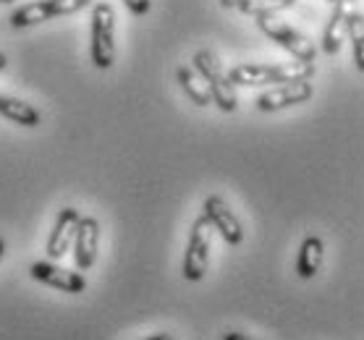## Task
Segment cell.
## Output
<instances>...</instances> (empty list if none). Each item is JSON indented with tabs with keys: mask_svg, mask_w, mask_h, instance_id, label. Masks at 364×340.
Segmentation results:
<instances>
[{
	"mask_svg": "<svg viewBox=\"0 0 364 340\" xmlns=\"http://www.w3.org/2000/svg\"><path fill=\"white\" fill-rule=\"evenodd\" d=\"M0 3H3V6H11V3H16V0H0Z\"/></svg>",
	"mask_w": 364,
	"mask_h": 340,
	"instance_id": "obj_23",
	"label": "cell"
},
{
	"mask_svg": "<svg viewBox=\"0 0 364 340\" xmlns=\"http://www.w3.org/2000/svg\"><path fill=\"white\" fill-rule=\"evenodd\" d=\"M90 3L92 0H32V3L18 6V9L11 13V26H14V29L37 26V24H42V21H50V18L76 13V11L87 9Z\"/></svg>",
	"mask_w": 364,
	"mask_h": 340,
	"instance_id": "obj_6",
	"label": "cell"
},
{
	"mask_svg": "<svg viewBox=\"0 0 364 340\" xmlns=\"http://www.w3.org/2000/svg\"><path fill=\"white\" fill-rule=\"evenodd\" d=\"M323 259H325L323 238H320V236H306V238L301 241V249H299V257H296V275L301 280H312V278L320 273Z\"/></svg>",
	"mask_w": 364,
	"mask_h": 340,
	"instance_id": "obj_13",
	"label": "cell"
},
{
	"mask_svg": "<svg viewBox=\"0 0 364 340\" xmlns=\"http://www.w3.org/2000/svg\"><path fill=\"white\" fill-rule=\"evenodd\" d=\"M29 275L42 285H50V288L63 290V293H84L87 290V278L82 273L63 270V267L53 265V262H34Z\"/></svg>",
	"mask_w": 364,
	"mask_h": 340,
	"instance_id": "obj_9",
	"label": "cell"
},
{
	"mask_svg": "<svg viewBox=\"0 0 364 340\" xmlns=\"http://www.w3.org/2000/svg\"><path fill=\"white\" fill-rule=\"evenodd\" d=\"M315 76V63H306V60H296L294 63H239L231 68L233 87H262V84H289V82H304Z\"/></svg>",
	"mask_w": 364,
	"mask_h": 340,
	"instance_id": "obj_1",
	"label": "cell"
},
{
	"mask_svg": "<svg viewBox=\"0 0 364 340\" xmlns=\"http://www.w3.org/2000/svg\"><path fill=\"white\" fill-rule=\"evenodd\" d=\"M176 76H178V84H181V89L186 92V97H189L197 108H207V105L213 102L210 87H207V82L202 79V74H199L194 66H178Z\"/></svg>",
	"mask_w": 364,
	"mask_h": 340,
	"instance_id": "obj_15",
	"label": "cell"
},
{
	"mask_svg": "<svg viewBox=\"0 0 364 340\" xmlns=\"http://www.w3.org/2000/svg\"><path fill=\"white\" fill-rule=\"evenodd\" d=\"M144 340H176L171 332H155V335H149V338H144Z\"/></svg>",
	"mask_w": 364,
	"mask_h": 340,
	"instance_id": "obj_19",
	"label": "cell"
},
{
	"mask_svg": "<svg viewBox=\"0 0 364 340\" xmlns=\"http://www.w3.org/2000/svg\"><path fill=\"white\" fill-rule=\"evenodd\" d=\"M3 254H6V241L0 238V259H3Z\"/></svg>",
	"mask_w": 364,
	"mask_h": 340,
	"instance_id": "obj_22",
	"label": "cell"
},
{
	"mask_svg": "<svg viewBox=\"0 0 364 340\" xmlns=\"http://www.w3.org/2000/svg\"><path fill=\"white\" fill-rule=\"evenodd\" d=\"M202 209H205V217L210 220V225L223 236V241L228 246H239L241 241H244V225H241L239 217L233 215V209L225 204L223 197L210 194Z\"/></svg>",
	"mask_w": 364,
	"mask_h": 340,
	"instance_id": "obj_8",
	"label": "cell"
},
{
	"mask_svg": "<svg viewBox=\"0 0 364 340\" xmlns=\"http://www.w3.org/2000/svg\"><path fill=\"white\" fill-rule=\"evenodd\" d=\"M97 249H100V223L95 217H82L74 236V259L79 273H87L95 265Z\"/></svg>",
	"mask_w": 364,
	"mask_h": 340,
	"instance_id": "obj_10",
	"label": "cell"
},
{
	"mask_svg": "<svg viewBox=\"0 0 364 340\" xmlns=\"http://www.w3.org/2000/svg\"><path fill=\"white\" fill-rule=\"evenodd\" d=\"M194 68H197L202 79L210 87V94H213V102L223 113H236L239 108V94H236V87L231 84L228 74H225L223 63L213 50H199L194 55Z\"/></svg>",
	"mask_w": 364,
	"mask_h": 340,
	"instance_id": "obj_3",
	"label": "cell"
},
{
	"mask_svg": "<svg viewBox=\"0 0 364 340\" xmlns=\"http://www.w3.org/2000/svg\"><path fill=\"white\" fill-rule=\"evenodd\" d=\"M210 249H213V225L205 215H199L191 223L189 243L183 254V278L189 283H199L205 278L207 265H210Z\"/></svg>",
	"mask_w": 364,
	"mask_h": 340,
	"instance_id": "obj_4",
	"label": "cell"
},
{
	"mask_svg": "<svg viewBox=\"0 0 364 340\" xmlns=\"http://www.w3.org/2000/svg\"><path fill=\"white\" fill-rule=\"evenodd\" d=\"M124 3L134 16H147L149 11H152V0H124Z\"/></svg>",
	"mask_w": 364,
	"mask_h": 340,
	"instance_id": "obj_18",
	"label": "cell"
},
{
	"mask_svg": "<svg viewBox=\"0 0 364 340\" xmlns=\"http://www.w3.org/2000/svg\"><path fill=\"white\" fill-rule=\"evenodd\" d=\"M223 6H233L239 9L241 13H249V16H275L278 11L291 9L296 0H220Z\"/></svg>",
	"mask_w": 364,
	"mask_h": 340,
	"instance_id": "obj_16",
	"label": "cell"
},
{
	"mask_svg": "<svg viewBox=\"0 0 364 340\" xmlns=\"http://www.w3.org/2000/svg\"><path fill=\"white\" fill-rule=\"evenodd\" d=\"M90 55L100 71H108L116 63V9L110 3H97L92 9Z\"/></svg>",
	"mask_w": 364,
	"mask_h": 340,
	"instance_id": "obj_2",
	"label": "cell"
},
{
	"mask_svg": "<svg viewBox=\"0 0 364 340\" xmlns=\"http://www.w3.org/2000/svg\"><path fill=\"white\" fill-rule=\"evenodd\" d=\"M223 340H252L249 335H241V332H225Z\"/></svg>",
	"mask_w": 364,
	"mask_h": 340,
	"instance_id": "obj_20",
	"label": "cell"
},
{
	"mask_svg": "<svg viewBox=\"0 0 364 340\" xmlns=\"http://www.w3.org/2000/svg\"><path fill=\"white\" fill-rule=\"evenodd\" d=\"M0 116L14 121L16 126H24V128H37L42 124V113L34 105L9 97V94H0Z\"/></svg>",
	"mask_w": 364,
	"mask_h": 340,
	"instance_id": "obj_14",
	"label": "cell"
},
{
	"mask_svg": "<svg viewBox=\"0 0 364 340\" xmlns=\"http://www.w3.org/2000/svg\"><path fill=\"white\" fill-rule=\"evenodd\" d=\"M9 66V58H6V53H0V71Z\"/></svg>",
	"mask_w": 364,
	"mask_h": 340,
	"instance_id": "obj_21",
	"label": "cell"
},
{
	"mask_svg": "<svg viewBox=\"0 0 364 340\" xmlns=\"http://www.w3.org/2000/svg\"><path fill=\"white\" fill-rule=\"evenodd\" d=\"M354 9V3H348V0H341L336 3V9L331 13V21L325 26L323 32V50L328 55H336V53L343 48V40H346V18H348V11Z\"/></svg>",
	"mask_w": 364,
	"mask_h": 340,
	"instance_id": "obj_12",
	"label": "cell"
},
{
	"mask_svg": "<svg viewBox=\"0 0 364 340\" xmlns=\"http://www.w3.org/2000/svg\"><path fill=\"white\" fill-rule=\"evenodd\" d=\"M315 94V87L309 84V79L304 82H289V84H278L273 89L262 92L255 100V108L259 113H278V110H286L291 105H301V102L312 100Z\"/></svg>",
	"mask_w": 364,
	"mask_h": 340,
	"instance_id": "obj_7",
	"label": "cell"
},
{
	"mask_svg": "<svg viewBox=\"0 0 364 340\" xmlns=\"http://www.w3.org/2000/svg\"><path fill=\"white\" fill-rule=\"evenodd\" d=\"M79 209L74 207H66L58 212V220H55V228L50 233L48 238V257L50 259H60L63 254H68V249L74 246V236H76V228H79Z\"/></svg>",
	"mask_w": 364,
	"mask_h": 340,
	"instance_id": "obj_11",
	"label": "cell"
},
{
	"mask_svg": "<svg viewBox=\"0 0 364 340\" xmlns=\"http://www.w3.org/2000/svg\"><path fill=\"white\" fill-rule=\"evenodd\" d=\"M257 26H259V32L270 37L275 45H281L283 50L291 53L296 60H306V63H315L317 58V48L315 42L309 40L306 34H301L299 29L289 26L286 21L275 16H259L257 18Z\"/></svg>",
	"mask_w": 364,
	"mask_h": 340,
	"instance_id": "obj_5",
	"label": "cell"
},
{
	"mask_svg": "<svg viewBox=\"0 0 364 340\" xmlns=\"http://www.w3.org/2000/svg\"><path fill=\"white\" fill-rule=\"evenodd\" d=\"M362 26H364V13L359 6L348 11V18H346V37L351 40V50H354V63L359 71H364V34H362Z\"/></svg>",
	"mask_w": 364,
	"mask_h": 340,
	"instance_id": "obj_17",
	"label": "cell"
}]
</instances>
